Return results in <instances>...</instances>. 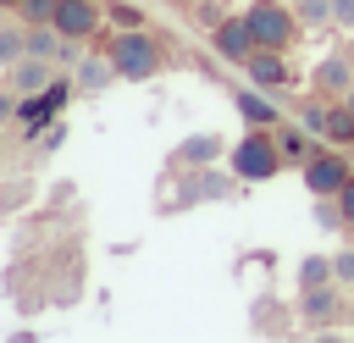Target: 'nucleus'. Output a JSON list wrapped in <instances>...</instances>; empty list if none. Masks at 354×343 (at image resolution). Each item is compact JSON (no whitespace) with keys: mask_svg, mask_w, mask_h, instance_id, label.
Instances as JSON below:
<instances>
[{"mask_svg":"<svg viewBox=\"0 0 354 343\" xmlns=\"http://www.w3.org/2000/svg\"><path fill=\"white\" fill-rule=\"evenodd\" d=\"M116 83V66H111V55L100 50V55H88V61H77V89L83 94H105Z\"/></svg>","mask_w":354,"mask_h":343,"instance_id":"12","label":"nucleus"},{"mask_svg":"<svg viewBox=\"0 0 354 343\" xmlns=\"http://www.w3.org/2000/svg\"><path fill=\"white\" fill-rule=\"evenodd\" d=\"M299 177H304V188H310L315 199H337V188L354 177V166H348V155L332 144V149H310V155L299 160Z\"/></svg>","mask_w":354,"mask_h":343,"instance_id":"4","label":"nucleus"},{"mask_svg":"<svg viewBox=\"0 0 354 343\" xmlns=\"http://www.w3.org/2000/svg\"><path fill=\"white\" fill-rule=\"evenodd\" d=\"M271 133H277V144H282V160H304V155L315 149V144H304V133H299V127H282V122H277Z\"/></svg>","mask_w":354,"mask_h":343,"instance_id":"16","label":"nucleus"},{"mask_svg":"<svg viewBox=\"0 0 354 343\" xmlns=\"http://www.w3.org/2000/svg\"><path fill=\"white\" fill-rule=\"evenodd\" d=\"M310 83H315V94H321V100H343V94L354 89V55H326V61L315 66V77H310Z\"/></svg>","mask_w":354,"mask_h":343,"instance_id":"9","label":"nucleus"},{"mask_svg":"<svg viewBox=\"0 0 354 343\" xmlns=\"http://www.w3.org/2000/svg\"><path fill=\"white\" fill-rule=\"evenodd\" d=\"M216 155H221V138L216 133H194L188 144H177V166H205Z\"/></svg>","mask_w":354,"mask_h":343,"instance_id":"13","label":"nucleus"},{"mask_svg":"<svg viewBox=\"0 0 354 343\" xmlns=\"http://www.w3.org/2000/svg\"><path fill=\"white\" fill-rule=\"evenodd\" d=\"M337 288H343V282H315V288L299 293V315H304L315 332L337 326V315H343V293H337Z\"/></svg>","mask_w":354,"mask_h":343,"instance_id":"7","label":"nucleus"},{"mask_svg":"<svg viewBox=\"0 0 354 343\" xmlns=\"http://www.w3.org/2000/svg\"><path fill=\"white\" fill-rule=\"evenodd\" d=\"M299 22H332V0H299Z\"/></svg>","mask_w":354,"mask_h":343,"instance_id":"19","label":"nucleus"},{"mask_svg":"<svg viewBox=\"0 0 354 343\" xmlns=\"http://www.w3.org/2000/svg\"><path fill=\"white\" fill-rule=\"evenodd\" d=\"M326 138H332L337 149H348V144H354V111H348L343 100H332V105H326Z\"/></svg>","mask_w":354,"mask_h":343,"instance_id":"14","label":"nucleus"},{"mask_svg":"<svg viewBox=\"0 0 354 343\" xmlns=\"http://www.w3.org/2000/svg\"><path fill=\"white\" fill-rule=\"evenodd\" d=\"M288 6H299V0H288Z\"/></svg>","mask_w":354,"mask_h":343,"instance_id":"26","label":"nucleus"},{"mask_svg":"<svg viewBox=\"0 0 354 343\" xmlns=\"http://www.w3.org/2000/svg\"><path fill=\"white\" fill-rule=\"evenodd\" d=\"M343 105H348V111H354V89H348V94H343Z\"/></svg>","mask_w":354,"mask_h":343,"instance_id":"24","label":"nucleus"},{"mask_svg":"<svg viewBox=\"0 0 354 343\" xmlns=\"http://www.w3.org/2000/svg\"><path fill=\"white\" fill-rule=\"evenodd\" d=\"M22 55H28V28H17V22H6V28H0V66L11 72V66H17Z\"/></svg>","mask_w":354,"mask_h":343,"instance_id":"15","label":"nucleus"},{"mask_svg":"<svg viewBox=\"0 0 354 343\" xmlns=\"http://www.w3.org/2000/svg\"><path fill=\"white\" fill-rule=\"evenodd\" d=\"M227 166H232V177H238V183H271L288 160H282V144H277V133H271V127H249V133L232 144Z\"/></svg>","mask_w":354,"mask_h":343,"instance_id":"2","label":"nucleus"},{"mask_svg":"<svg viewBox=\"0 0 354 343\" xmlns=\"http://www.w3.org/2000/svg\"><path fill=\"white\" fill-rule=\"evenodd\" d=\"M332 277H337V282H343V288H354V243H348V249H337V254H332Z\"/></svg>","mask_w":354,"mask_h":343,"instance_id":"20","label":"nucleus"},{"mask_svg":"<svg viewBox=\"0 0 354 343\" xmlns=\"http://www.w3.org/2000/svg\"><path fill=\"white\" fill-rule=\"evenodd\" d=\"M243 17H249V28H254L260 50H293V39H299V28H304L288 0H249Z\"/></svg>","mask_w":354,"mask_h":343,"instance_id":"3","label":"nucleus"},{"mask_svg":"<svg viewBox=\"0 0 354 343\" xmlns=\"http://www.w3.org/2000/svg\"><path fill=\"white\" fill-rule=\"evenodd\" d=\"M232 105H238V116L249 122V127H277L282 122V111L260 94V89H243V94H232Z\"/></svg>","mask_w":354,"mask_h":343,"instance_id":"11","label":"nucleus"},{"mask_svg":"<svg viewBox=\"0 0 354 343\" xmlns=\"http://www.w3.org/2000/svg\"><path fill=\"white\" fill-rule=\"evenodd\" d=\"M315 282H337V277H332V260H326V254H310V260L299 266V288H315Z\"/></svg>","mask_w":354,"mask_h":343,"instance_id":"17","label":"nucleus"},{"mask_svg":"<svg viewBox=\"0 0 354 343\" xmlns=\"http://www.w3.org/2000/svg\"><path fill=\"white\" fill-rule=\"evenodd\" d=\"M39 89H50V61L44 55H22L11 66V94H39Z\"/></svg>","mask_w":354,"mask_h":343,"instance_id":"10","label":"nucleus"},{"mask_svg":"<svg viewBox=\"0 0 354 343\" xmlns=\"http://www.w3.org/2000/svg\"><path fill=\"white\" fill-rule=\"evenodd\" d=\"M337 210H343V227L354 232V177H348V183L337 188Z\"/></svg>","mask_w":354,"mask_h":343,"instance_id":"22","label":"nucleus"},{"mask_svg":"<svg viewBox=\"0 0 354 343\" xmlns=\"http://www.w3.org/2000/svg\"><path fill=\"white\" fill-rule=\"evenodd\" d=\"M72 44H83V39H94L100 33V22H105V6L100 0H61L55 6V17H50Z\"/></svg>","mask_w":354,"mask_h":343,"instance_id":"6","label":"nucleus"},{"mask_svg":"<svg viewBox=\"0 0 354 343\" xmlns=\"http://www.w3.org/2000/svg\"><path fill=\"white\" fill-rule=\"evenodd\" d=\"M116 28H144V6H133V0H111V11H105Z\"/></svg>","mask_w":354,"mask_h":343,"instance_id":"18","label":"nucleus"},{"mask_svg":"<svg viewBox=\"0 0 354 343\" xmlns=\"http://www.w3.org/2000/svg\"><path fill=\"white\" fill-rule=\"evenodd\" d=\"M348 55H354V44H348Z\"/></svg>","mask_w":354,"mask_h":343,"instance_id":"27","label":"nucleus"},{"mask_svg":"<svg viewBox=\"0 0 354 343\" xmlns=\"http://www.w3.org/2000/svg\"><path fill=\"white\" fill-rule=\"evenodd\" d=\"M210 50H216L227 66H243V61L260 50V39H254L249 17H221V22H210Z\"/></svg>","mask_w":354,"mask_h":343,"instance_id":"5","label":"nucleus"},{"mask_svg":"<svg viewBox=\"0 0 354 343\" xmlns=\"http://www.w3.org/2000/svg\"><path fill=\"white\" fill-rule=\"evenodd\" d=\"M332 22H337L343 33H354V0H332Z\"/></svg>","mask_w":354,"mask_h":343,"instance_id":"23","label":"nucleus"},{"mask_svg":"<svg viewBox=\"0 0 354 343\" xmlns=\"http://www.w3.org/2000/svg\"><path fill=\"white\" fill-rule=\"evenodd\" d=\"M55 6H61V0H22L17 11H22L28 22H50V17H55Z\"/></svg>","mask_w":354,"mask_h":343,"instance_id":"21","label":"nucleus"},{"mask_svg":"<svg viewBox=\"0 0 354 343\" xmlns=\"http://www.w3.org/2000/svg\"><path fill=\"white\" fill-rule=\"evenodd\" d=\"M243 77L254 89H288L293 83V66H288V50H254L243 61Z\"/></svg>","mask_w":354,"mask_h":343,"instance_id":"8","label":"nucleus"},{"mask_svg":"<svg viewBox=\"0 0 354 343\" xmlns=\"http://www.w3.org/2000/svg\"><path fill=\"white\" fill-rule=\"evenodd\" d=\"M105 55H111V66H116L122 83H149L166 66V50H160V39L149 28H116L111 44H105Z\"/></svg>","mask_w":354,"mask_h":343,"instance_id":"1","label":"nucleus"},{"mask_svg":"<svg viewBox=\"0 0 354 343\" xmlns=\"http://www.w3.org/2000/svg\"><path fill=\"white\" fill-rule=\"evenodd\" d=\"M0 6H22V0H0Z\"/></svg>","mask_w":354,"mask_h":343,"instance_id":"25","label":"nucleus"}]
</instances>
